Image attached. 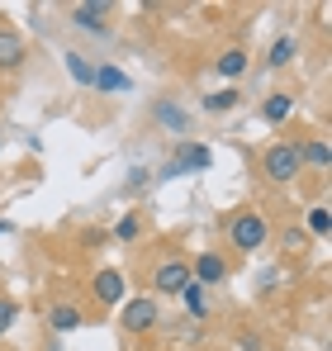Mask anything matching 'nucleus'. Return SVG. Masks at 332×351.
<instances>
[{
  "instance_id": "3",
  "label": "nucleus",
  "mask_w": 332,
  "mask_h": 351,
  "mask_svg": "<svg viewBox=\"0 0 332 351\" xmlns=\"http://www.w3.org/2000/svg\"><path fill=\"white\" fill-rule=\"evenodd\" d=\"M71 24L105 38L114 29V5H105V0H76V5H71Z\"/></svg>"
},
{
  "instance_id": "24",
  "label": "nucleus",
  "mask_w": 332,
  "mask_h": 351,
  "mask_svg": "<svg viewBox=\"0 0 332 351\" xmlns=\"http://www.w3.org/2000/svg\"><path fill=\"white\" fill-rule=\"evenodd\" d=\"M0 233H10V223H5V219H0Z\"/></svg>"
},
{
  "instance_id": "9",
  "label": "nucleus",
  "mask_w": 332,
  "mask_h": 351,
  "mask_svg": "<svg viewBox=\"0 0 332 351\" xmlns=\"http://www.w3.org/2000/svg\"><path fill=\"white\" fill-rule=\"evenodd\" d=\"M91 290H95V299H100L105 308H110V304H123V271H114V266H105V271H95Z\"/></svg>"
},
{
  "instance_id": "16",
  "label": "nucleus",
  "mask_w": 332,
  "mask_h": 351,
  "mask_svg": "<svg viewBox=\"0 0 332 351\" xmlns=\"http://www.w3.org/2000/svg\"><path fill=\"white\" fill-rule=\"evenodd\" d=\"M67 71H71L81 86H95V62L86 58V53H67Z\"/></svg>"
},
{
  "instance_id": "8",
  "label": "nucleus",
  "mask_w": 332,
  "mask_h": 351,
  "mask_svg": "<svg viewBox=\"0 0 332 351\" xmlns=\"http://www.w3.org/2000/svg\"><path fill=\"white\" fill-rule=\"evenodd\" d=\"M29 58V48H24V38H19V29H10V24H0V71H19Z\"/></svg>"
},
{
  "instance_id": "2",
  "label": "nucleus",
  "mask_w": 332,
  "mask_h": 351,
  "mask_svg": "<svg viewBox=\"0 0 332 351\" xmlns=\"http://www.w3.org/2000/svg\"><path fill=\"white\" fill-rule=\"evenodd\" d=\"M261 171L271 185H289L294 176L304 171V157H299V143H271L261 152Z\"/></svg>"
},
{
  "instance_id": "10",
  "label": "nucleus",
  "mask_w": 332,
  "mask_h": 351,
  "mask_svg": "<svg viewBox=\"0 0 332 351\" xmlns=\"http://www.w3.org/2000/svg\"><path fill=\"white\" fill-rule=\"evenodd\" d=\"M95 90H105V95H123V90H133V81L119 71V66H95Z\"/></svg>"
},
{
  "instance_id": "17",
  "label": "nucleus",
  "mask_w": 332,
  "mask_h": 351,
  "mask_svg": "<svg viewBox=\"0 0 332 351\" xmlns=\"http://www.w3.org/2000/svg\"><path fill=\"white\" fill-rule=\"evenodd\" d=\"M242 71H247V53L242 48H228L219 58V76H242Z\"/></svg>"
},
{
  "instance_id": "23",
  "label": "nucleus",
  "mask_w": 332,
  "mask_h": 351,
  "mask_svg": "<svg viewBox=\"0 0 332 351\" xmlns=\"http://www.w3.org/2000/svg\"><path fill=\"white\" fill-rule=\"evenodd\" d=\"M10 323H14V304H10V299H0V337L10 332Z\"/></svg>"
},
{
  "instance_id": "20",
  "label": "nucleus",
  "mask_w": 332,
  "mask_h": 351,
  "mask_svg": "<svg viewBox=\"0 0 332 351\" xmlns=\"http://www.w3.org/2000/svg\"><path fill=\"white\" fill-rule=\"evenodd\" d=\"M180 299H185V308H190L195 318H204V290H200V285H185Z\"/></svg>"
},
{
  "instance_id": "19",
  "label": "nucleus",
  "mask_w": 332,
  "mask_h": 351,
  "mask_svg": "<svg viewBox=\"0 0 332 351\" xmlns=\"http://www.w3.org/2000/svg\"><path fill=\"white\" fill-rule=\"evenodd\" d=\"M157 119H162V123H171V128H176V133H185V123H190V119L180 114V110H176V105H171V100H162V105H157Z\"/></svg>"
},
{
  "instance_id": "7",
  "label": "nucleus",
  "mask_w": 332,
  "mask_h": 351,
  "mask_svg": "<svg viewBox=\"0 0 332 351\" xmlns=\"http://www.w3.org/2000/svg\"><path fill=\"white\" fill-rule=\"evenodd\" d=\"M209 162H214V152H209V147H200V143H185V147H180V152H176L171 162H166V176H180V171H204Z\"/></svg>"
},
{
  "instance_id": "1",
  "label": "nucleus",
  "mask_w": 332,
  "mask_h": 351,
  "mask_svg": "<svg viewBox=\"0 0 332 351\" xmlns=\"http://www.w3.org/2000/svg\"><path fill=\"white\" fill-rule=\"evenodd\" d=\"M228 242H233L237 252H261V247L271 242L266 214H261V209H237V214L228 219Z\"/></svg>"
},
{
  "instance_id": "11",
  "label": "nucleus",
  "mask_w": 332,
  "mask_h": 351,
  "mask_svg": "<svg viewBox=\"0 0 332 351\" xmlns=\"http://www.w3.org/2000/svg\"><path fill=\"white\" fill-rule=\"evenodd\" d=\"M48 323H53V332L62 337V332H76V328L86 323V313H81L76 304H57L53 313H48Z\"/></svg>"
},
{
  "instance_id": "22",
  "label": "nucleus",
  "mask_w": 332,
  "mask_h": 351,
  "mask_svg": "<svg viewBox=\"0 0 332 351\" xmlns=\"http://www.w3.org/2000/svg\"><path fill=\"white\" fill-rule=\"evenodd\" d=\"M332 228V214L328 209H313V214H309V233H328Z\"/></svg>"
},
{
  "instance_id": "14",
  "label": "nucleus",
  "mask_w": 332,
  "mask_h": 351,
  "mask_svg": "<svg viewBox=\"0 0 332 351\" xmlns=\"http://www.w3.org/2000/svg\"><path fill=\"white\" fill-rule=\"evenodd\" d=\"M261 114H266V123H285V119L294 114V95H285V90L271 95V100L261 105Z\"/></svg>"
},
{
  "instance_id": "15",
  "label": "nucleus",
  "mask_w": 332,
  "mask_h": 351,
  "mask_svg": "<svg viewBox=\"0 0 332 351\" xmlns=\"http://www.w3.org/2000/svg\"><path fill=\"white\" fill-rule=\"evenodd\" d=\"M237 100H242V90L223 86V90H214V95H204V110H209V114H228V110H237Z\"/></svg>"
},
{
  "instance_id": "18",
  "label": "nucleus",
  "mask_w": 332,
  "mask_h": 351,
  "mask_svg": "<svg viewBox=\"0 0 332 351\" xmlns=\"http://www.w3.org/2000/svg\"><path fill=\"white\" fill-rule=\"evenodd\" d=\"M138 233H143V219H138V214H123V219L114 223V237H119V242H138Z\"/></svg>"
},
{
  "instance_id": "13",
  "label": "nucleus",
  "mask_w": 332,
  "mask_h": 351,
  "mask_svg": "<svg viewBox=\"0 0 332 351\" xmlns=\"http://www.w3.org/2000/svg\"><path fill=\"white\" fill-rule=\"evenodd\" d=\"M299 157H304V167H313V171H328V167H332L328 143H323V138H313V143H299Z\"/></svg>"
},
{
  "instance_id": "5",
  "label": "nucleus",
  "mask_w": 332,
  "mask_h": 351,
  "mask_svg": "<svg viewBox=\"0 0 332 351\" xmlns=\"http://www.w3.org/2000/svg\"><path fill=\"white\" fill-rule=\"evenodd\" d=\"M123 332H152L157 328V299L152 294H138V299H123V313H119Z\"/></svg>"
},
{
  "instance_id": "4",
  "label": "nucleus",
  "mask_w": 332,
  "mask_h": 351,
  "mask_svg": "<svg viewBox=\"0 0 332 351\" xmlns=\"http://www.w3.org/2000/svg\"><path fill=\"white\" fill-rule=\"evenodd\" d=\"M185 285H195V276H190V261H185V256H166L162 266L152 271V299H157V294H180Z\"/></svg>"
},
{
  "instance_id": "12",
  "label": "nucleus",
  "mask_w": 332,
  "mask_h": 351,
  "mask_svg": "<svg viewBox=\"0 0 332 351\" xmlns=\"http://www.w3.org/2000/svg\"><path fill=\"white\" fill-rule=\"evenodd\" d=\"M294 53H299V38L294 34H280L276 43H271V53H266V66H289Z\"/></svg>"
},
{
  "instance_id": "21",
  "label": "nucleus",
  "mask_w": 332,
  "mask_h": 351,
  "mask_svg": "<svg viewBox=\"0 0 332 351\" xmlns=\"http://www.w3.org/2000/svg\"><path fill=\"white\" fill-rule=\"evenodd\" d=\"M280 247L299 252V247H309V233H304V228H285V233H280Z\"/></svg>"
},
{
  "instance_id": "6",
  "label": "nucleus",
  "mask_w": 332,
  "mask_h": 351,
  "mask_svg": "<svg viewBox=\"0 0 332 351\" xmlns=\"http://www.w3.org/2000/svg\"><path fill=\"white\" fill-rule=\"evenodd\" d=\"M190 276H195L200 290H204V285H223V280H228V261H223L219 252H200V256L190 261Z\"/></svg>"
}]
</instances>
